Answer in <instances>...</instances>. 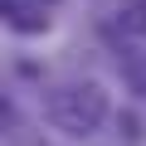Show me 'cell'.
<instances>
[{"instance_id": "7a4b0ae2", "label": "cell", "mask_w": 146, "mask_h": 146, "mask_svg": "<svg viewBox=\"0 0 146 146\" xmlns=\"http://www.w3.org/2000/svg\"><path fill=\"white\" fill-rule=\"evenodd\" d=\"M5 25L20 34H39V29H49V15L34 5H20V0H5Z\"/></svg>"}, {"instance_id": "6da1fadb", "label": "cell", "mask_w": 146, "mask_h": 146, "mask_svg": "<svg viewBox=\"0 0 146 146\" xmlns=\"http://www.w3.org/2000/svg\"><path fill=\"white\" fill-rule=\"evenodd\" d=\"M102 117H107V93H102V83H68V88H58V93L49 98V122L63 127V131L88 136Z\"/></svg>"}, {"instance_id": "3957f363", "label": "cell", "mask_w": 146, "mask_h": 146, "mask_svg": "<svg viewBox=\"0 0 146 146\" xmlns=\"http://www.w3.org/2000/svg\"><path fill=\"white\" fill-rule=\"evenodd\" d=\"M122 29L127 34H136V39H146V0H122Z\"/></svg>"}]
</instances>
